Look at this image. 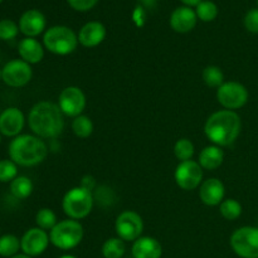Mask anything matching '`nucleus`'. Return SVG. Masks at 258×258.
<instances>
[{
    "label": "nucleus",
    "mask_w": 258,
    "mask_h": 258,
    "mask_svg": "<svg viewBox=\"0 0 258 258\" xmlns=\"http://www.w3.org/2000/svg\"><path fill=\"white\" fill-rule=\"evenodd\" d=\"M29 127L38 138L54 139L60 135L64 127L63 112L59 106L48 101L34 105L28 116Z\"/></svg>",
    "instance_id": "obj_1"
},
{
    "label": "nucleus",
    "mask_w": 258,
    "mask_h": 258,
    "mask_svg": "<svg viewBox=\"0 0 258 258\" xmlns=\"http://www.w3.org/2000/svg\"><path fill=\"white\" fill-rule=\"evenodd\" d=\"M241 128L242 122L238 113L231 110H221L209 116L204 133L217 146H229L237 140Z\"/></svg>",
    "instance_id": "obj_2"
},
{
    "label": "nucleus",
    "mask_w": 258,
    "mask_h": 258,
    "mask_svg": "<svg viewBox=\"0 0 258 258\" xmlns=\"http://www.w3.org/2000/svg\"><path fill=\"white\" fill-rule=\"evenodd\" d=\"M48 148L38 136L19 135L9 145L10 160L17 165L34 166L47 158Z\"/></svg>",
    "instance_id": "obj_3"
},
{
    "label": "nucleus",
    "mask_w": 258,
    "mask_h": 258,
    "mask_svg": "<svg viewBox=\"0 0 258 258\" xmlns=\"http://www.w3.org/2000/svg\"><path fill=\"white\" fill-rule=\"evenodd\" d=\"M44 47L50 53L58 55H67L75 52L78 44V35L71 28L64 25H55L49 28L43 37Z\"/></svg>",
    "instance_id": "obj_4"
},
{
    "label": "nucleus",
    "mask_w": 258,
    "mask_h": 258,
    "mask_svg": "<svg viewBox=\"0 0 258 258\" xmlns=\"http://www.w3.org/2000/svg\"><path fill=\"white\" fill-rule=\"evenodd\" d=\"M62 207L64 213L71 219L77 221V219L86 218L91 213V211H92V193L82 185L72 188L63 197Z\"/></svg>",
    "instance_id": "obj_5"
},
{
    "label": "nucleus",
    "mask_w": 258,
    "mask_h": 258,
    "mask_svg": "<svg viewBox=\"0 0 258 258\" xmlns=\"http://www.w3.org/2000/svg\"><path fill=\"white\" fill-rule=\"evenodd\" d=\"M83 238V227L75 219L58 222L49 233V241L57 248L67 251L77 247Z\"/></svg>",
    "instance_id": "obj_6"
},
{
    "label": "nucleus",
    "mask_w": 258,
    "mask_h": 258,
    "mask_svg": "<svg viewBox=\"0 0 258 258\" xmlns=\"http://www.w3.org/2000/svg\"><path fill=\"white\" fill-rule=\"evenodd\" d=\"M231 247L241 258H258V228L246 226L231 236Z\"/></svg>",
    "instance_id": "obj_7"
},
{
    "label": "nucleus",
    "mask_w": 258,
    "mask_h": 258,
    "mask_svg": "<svg viewBox=\"0 0 258 258\" xmlns=\"http://www.w3.org/2000/svg\"><path fill=\"white\" fill-rule=\"evenodd\" d=\"M217 100L226 110H238L248 101V91L238 82H224L217 90Z\"/></svg>",
    "instance_id": "obj_8"
},
{
    "label": "nucleus",
    "mask_w": 258,
    "mask_h": 258,
    "mask_svg": "<svg viewBox=\"0 0 258 258\" xmlns=\"http://www.w3.org/2000/svg\"><path fill=\"white\" fill-rule=\"evenodd\" d=\"M116 233L122 241H134L140 238L144 231L143 218L136 212H122L116 219Z\"/></svg>",
    "instance_id": "obj_9"
},
{
    "label": "nucleus",
    "mask_w": 258,
    "mask_h": 258,
    "mask_svg": "<svg viewBox=\"0 0 258 258\" xmlns=\"http://www.w3.org/2000/svg\"><path fill=\"white\" fill-rule=\"evenodd\" d=\"M2 80L10 87H23L32 80L33 71L29 63L23 59H13L4 66Z\"/></svg>",
    "instance_id": "obj_10"
},
{
    "label": "nucleus",
    "mask_w": 258,
    "mask_h": 258,
    "mask_svg": "<svg viewBox=\"0 0 258 258\" xmlns=\"http://www.w3.org/2000/svg\"><path fill=\"white\" fill-rule=\"evenodd\" d=\"M175 181L183 190H193L201 185L203 170L199 163L193 160L181 161L175 169Z\"/></svg>",
    "instance_id": "obj_11"
},
{
    "label": "nucleus",
    "mask_w": 258,
    "mask_h": 258,
    "mask_svg": "<svg viewBox=\"0 0 258 258\" xmlns=\"http://www.w3.org/2000/svg\"><path fill=\"white\" fill-rule=\"evenodd\" d=\"M58 106L66 116L77 117L86 107V96L82 90L75 86L66 87L58 98Z\"/></svg>",
    "instance_id": "obj_12"
},
{
    "label": "nucleus",
    "mask_w": 258,
    "mask_h": 258,
    "mask_svg": "<svg viewBox=\"0 0 258 258\" xmlns=\"http://www.w3.org/2000/svg\"><path fill=\"white\" fill-rule=\"evenodd\" d=\"M49 236L44 229L30 228L20 239V247L24 254L30 257L40 256L49 244Z\"/></svg>",
    "instance_id": "obj_13"
},
{
    "label": "nucleus",
    "mask_w": 258,
    "mask_h": 258,
    "mask_svg": "<svg viewBox=\"0 0 258 258\" xmlns=\"http://www.w3.org/2000/svg\"><path fill=\"white\" fill-rule=\"evenodd\" d=\"M25 118L17 107H9L0 113V133L8 138H17L24 127Z\"/></svg>",
    "instance_id": "obj_14"
},
{
    "label": "nucleus",
    "mask_w": 258,
    "mask_h": 258,
    "mask_svg": "<svg viewBox=\"0 0 258 258\" xmlns=\"http://www.w3.org/2000/svg\"><path fill=\"white\" fill-rule=\"evenodd\" d=\"M45 28V18L39 10H27L20 17L19 29L27 38H34L39 35Z\"/></svg>",
    "instance_id": "obj_15"
},
{
    "label": "nucleus",
    "mask_w": 258,
    "mask_h": 258,
    "mask_svg": "<svg viewBox=\"0 0 258 258\" xmlns=\"http://www.w3.org/2000/svg\"><path fill=\"white\" fill-rule=\"evenodd\" d=\"M106 38V28L100 22H90L81 28L78 33V42L83 47L92 48L97 47L98 44L105 40Z\"/></svg>",
    "instance_id": "obj_16"
},
{
    "label": "nucleus",
    "mask_w": 258,
    "mask_h": 258,
    "mask_svg": "<svg viewBox=\"0 0 258 258\" xmlns=\"http://www.w3.org/2000/svg\"><path fill=\"white\" fill-rule=\"evenodd\" d=\"M197 13L189 7L176 8L170 17V27L178 33H188L197 25Z\"/></svg>",
    "instance_id": "obj_17"
},
{
    "label": "nucleus",
    "mask_w": 258,
    "mask_h": 258,
    "mask_svg": "<svg viewBox=\"0 0 258 258\" xmlns=\"http://www.w3.org/2000/svg\"><path fill=\"white\" fill-rule=\"evenodd\" d=\"M224 184L222 183L219 179L211 178L208 180L204 181L201 185V190H199V197L201 201L207 206H218L223 202L224 193Z\"/></svg>",
    "instance_id": "obj_18"
},
{
    "label": "nucleus",
    "mask_w": 258,
    "mask_h": 258,
    "mask_svg": "<svg viewBox=\"0 0 258 258\" xmlns=\"http://www.w3.org/2000/svg\"><path fill=\"white\" fill-rule=\"evenodd\" d=\"M131 253L134 258H161L163 247L153 237H140L134 242Z\"/></svg>",
    "instance_id": "obj_19"
},
{
    "label": "nucleus",
    "mask_w": 258,
    "mask_h": 258,
    "mask_svg": "<svg viewBox=\"0 0 258 258\" xmlns=\"http://www.w3.org/2000/svg\"><path fill=\"white\" fill-rule=\"evenodd\" d=\"M18 52L22 59L29 64L39 63L44 57V49L42 44L34 38H24L20 40L18 45Z\"/></svg>",
    "instance_id": "obj_20"
},
{
    "label": "nucleus",
    "mask_w": 258,
    "mask_h": 258,
    "mask_svg": "<svg viewBox=\"0 0 258 258\" xmlns=\"http://www.w3.org/2000/svg\"><path fill=\"white\" fill-rule=\"evenodd\" d=\"M224 153L219 146H207L199 154V165L206 170H216L223 164Z\"/></svg>",
    "instance_id": "obj_21"
},
{
    "label": "nucleus",
    "mask_w": 258,
    "mask_h": 258,
    "mask_svg": "<svg viewBox=\"0 0 258 258\" xmlns=\"http://www.w3.org/2000/svg\"><path fill=\"white\" fill-rule=\"evenodd\" d=\"M33 183L28 176H17L10 181V193L17 199H25L32 194Z\"/></svg>",
    "instance_id": "obj_22"
},
{
    "label": "nucleus",
    "mask_w": 258,
    "mask_h": 258,
    "mask_svg": "<svg viewBox=\"0 0 258 258\" xmlns=\"http://www.w3.org/2000/svg\"><path fill=\"white\" fill-rule=\"evenodd\" d=\"M126 252L125 241L121 238H108L102 246V256L105 258H122Z\"/></svg>",
    "instance_id": "obj_23"
},
{
    "label": "nucleus",
    "mask_w": 258,
    "mask_h": 258,
    "mask_svg": "<svg viewBox=\"0 0 258 258\" xmlns=\"http://www.w3.org/2000/svg\"><path fill=\"white\" fill-rule=\"evenodd\" d=\"M22 249L20 239L14 234H5L0 237V256L12 258L18 254V251Z\"/></svg>",
    "instance_id": "obj_24"
},
{
    "label": "nucleus",
    "mask_w": 258,
    "mask_h": 258,
    "mask_svg": "<svg viewBox=\"0 0 258 258\" xmlns=\"http://www.w3.org/2000/svg\"><path fill=\"white\" fill-rule=\"evenodd\" d=\"M72 130L77 138L86 139L93 133V123L90 117L85 115H80L73 120Z\"/></svg>",
    "instance_id": "obj_25"
},
{
    "label": "nucleus",
    "mask_w": 258,
    "mask_h": 258,
    "mask_svg": "<svg viewBox=\"0 0 258 258\" xmlns=\"http://www.w3.org/2000/svg\"><path fill=\"white\" fill-rule=\"evenodd\" d=\"M203 81L209 87L219 88L224 83V75L217 66H208L203 71Z\"/></svg>",
    "instance_id": "obj_26"
},
{
    "label": "nucleus",
    "mask_w": 258,
    "mask_h": 258,
    "mask_svg": "<svg viewBox=\"0 0 258 258\" xmlns=\"http://www.w3.org/2000/svg\"><path fill=\"white\" fill-rule=\"evenodd\" d=\"M35 222L38 224V228L44 229V231H52L55 227V224L58 223L57 216L49 208L39 209L37 216H35Z\"/></svg>",
    "instance_id": "obj_27"
},
{
    "label": "nucleus",
    "mask_w": 258,
    "mask_h": 258,
    "mask_svg": "<svg viewBox=\"0 0 258 258\" xmlns=\"http://www.w3.org/2000/svg\"><path fill=\"white\" fill-rule=\"evenodd\" d=\"M197 17L202 22H213L218 15V7L213 2L203 0L201 4L197 5Z\"/></svg>",
    "instance_id": "obj_28"
},
{
    "label": "nucleus",
    "mask_w": 258,
    "mask_h": 258,
    "mask_svg": "<svg viewBox=\"0 0 258 258\" xmlns=\"http://www.w3.org/2000/svg\"><path fill=\"white\" fill-rule=\"evenodd\" d=\"M219 212L227 221H234L242 214V206L236 199H227L221 203Z\"/></svg>",
    "instance_id": "obj_29"
},
{
    "label": "nucleus",
    "mask_w": 258,
    "mask_h": 258,
    "mask_svg": "<svg viewBox=\"0 0 258 258\" xmlns=\"http://www.w3.org/2000/svg\"><path fill=\"white\" fill-rule=\"evenodd\" d=\"M174 154H175L176 159L181 161L191 160L194 155V145L190 140L188 139H180L175 143L174 146Z\"/></svg>",
    "instance_id": "obj_30"
},
{
    "label": "nucleus",
    "mask_w": 258,
    "mask_h": 258,
    "mask_svg": "<svg viewBox=\"0 0 258 258\" xmlns=\"http://www.w3.org/2000/svg\"><path fill=\"white\" fill-rule=\"evenodd\" d=\"M18 168L13 160H0V181L7 183L17 178Z\"/></svg>",
    "instance_id": "obj_31"
},
{
    "label": "nucleus",
    "mask_w": 258,
    "mask_h": 258,
    "mask_svg": "<svg viewBox=\"0 0 258 258\" xmlns=\"http://www.w3.org/2000/svg\"><path fill=\"white\" fill-rule=\"evenodd\" d=\"M19 32V27L10 19L0 20V39L10 40L15 38Z\"/></svg>",
    "instance_id": "obj_32"
},
{
    "label": "nucleus",
    "mask_w": 258,
    "mask_h": 258,
    "mask_svg": "<svg viewBox=\"0 0 258 258\" xmlns=\"http://www.w3.org/2000/svg\"><path fill=\"white\" fill-rule=\"evenodd\" d=\"M244 27L249 33L258 34V8L247 13L244 17Z\"/></svg>",
    "instance_id": "obj_33"
},
{
    "label": "nucleus",
    "mask_w": 258,
    "mask_h": 258,
    "mask_svg": "<svg viewBox=\"0 0 258 258\" xmlns=\"http://www.w3.org/2000/svg\"><path fill=\"white\" fill-rule=\"evenodd\" d=\"M67 2L70 7L77 12H87L97 4L98 0H67Z\"/></svg>",
    "instance_id": "obj_34"
},
{
    "label": "nucleus",
    "mask_w": 258,
    "mask_h": 258,
    "mask_svg": "<svg viewBox=\"0 0 258 258\" xmlns=\"http://www.w3.org/2000/svg\"><path fill=\"white\" fill-rule=\"evenodd\" d=\"M181 3H184V4L186 5V7H197V5L198 4H201L202 2H203V0H180Z\"/></svg>",
    "instance_id": "obj_35"
},
{
    "label": "nucleus",
    "mask_w": 258,
    "mask_h": 258,
    "mask_svg": "<svg viewBox=\"0 0 258 258\" xmlns=\"http://www.w3.org/2000/svg\"><path fill=\"white\" fill-rule=\"evenodd\" d=\"M12 258H32L30 256H27V254H15V256H13Z\"/></svg>",
    "instance_id": "obj_36"
},
{
    "label": "nucleus",
    "mask_w": 258,
    "mask_h": 258,
    "mask_svg": "<svg viewBox=\"0 0 258 258\" xmlns=\"http://www.w3.org/2000/svg\"><path fill=\"white\" fill-rule=\"evenodd\" d=\"M60 258H76L75 256H71V254H64V256H62Z\"/></svg>",
    "instance_id": "obj_37"
},
{
    "label": "nucleus",
    "mask_w": 258,
    "mask_h": 258,
    "mask_svg": "<svg viewBox=\"0 0 258 258\" xmlns=\"http://www.w3.org/2000/svg\"><path fill=\"white\" fill-rule=\"evenodd\" d=\"M2 76H3V70L0 68V80H2Z\"/></svg>",
    "instance_id": "obj_38"
},
{
    "label": "nucleus",
    "mask_w": 258,
    "mask_h": 258,
    "mask_svg": "<svg viewBox=\"0 0 258 258\" xmlns=\"http://www.w3.org/2000/svg\"><path fill=\"white\" fill-rule=\"evenodd\" d=\"M3 2V0H0V3H2Z\"/></svg>",
    "instance_id": "obj_39"
},
{
    "label": "nucleus",
    "mask_w": 258,
    "mask_h": 258,
    "mask_svg": "<svg viewBox=\"0 0 258 258\" xmlns=\"http://www.w3.org/2000/svg\"><path fill=\"white\" fill-rule=\"evenodd\" d=\"M257 3H258V0H257Z\"/></svg>",
    "instance_id": "obj_40"
}]
</instances>
